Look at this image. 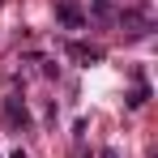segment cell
I'll list each match as a JSON object with an SVG mask.
<instances>
[{
	"label": "cell",
	"mask_w": 158,
	"mask_h": 158,
	"mask_svg": "<svg viewBox=\"0 0 158 158\" xmlns=\"http://www.w3.org/2000/svg\"><path fill=\"white\" fill-rule=\"evenodd\" d=\"M94 17H98V22H115V9H111L107 0H94Z\"/></svg>",
	"instance_id": "obj_5"
},
{
	"label": "cell",
	"mask_w": 158,
	"mask_h": 158,
	"mask_svg": "<svg viewBox=\"0 0 158 158\" xmlns=\"http://www.w3.org/2000/svg\"><path fill=\"white\" fill-rule=\"evenodd\" d=\"M115 22H120L124 34H132V39H141V34H150V30H154L150 9H124V13H115Z\"/></svg>",
	"instance_id": "obj_2"
},
{
	"label": "cell",
	"mask_w": 158,
	"mask_h": 158,
	"mask_svg": "<svg viewBox=\"0 0 158 158\" xmlns=\"http://www.w3.org/2000/svg\"><path fill=\"white\" fill-rule=\"evenodd\" d=\"M145 98H150V85L141 81V85H137V90L128 94V107H145Z\"/></svg>",
	"instance_id": "obj_6"
},
{
	"label": "cell",
	"mask_w": 158,
	"mask_h": 158,
	"mask_svg": "<svg viewBox=\"0 0 158 158\" xmlns=\"http://www.w3.org/2000/svg\"><path fill=\"white\" fill-rule=\"evenodd\" d=\"M69 56H73L77 64H98V60H103V47H90V43H77V39H73V43H69Z\"/></svg>",
	"instance_id": "obj_4"
},
{
	"label": "cell",
	"mask_w": 158,
	"mask_h": 158,
	"mask_svg": "<svg viewBox=\"0 0 158 158\" xmlns=\"http://www.w3.org/2000/svg\"><path fill=\"white\" fill-rule=\"evenodd\" d=\"M0 115H4V124H9L13 132L30 128V107H26V98H22V94H9V98H4V107H0Z\"/></svg>",
	"instance_id": "obj_1"
},
{
	"label": "cell",
	"mask_w": 158,
	"mask_h": 158,
	"mask_svg": "<svg viewBox=\"0 0 158 158\" xmlns=\"http://www.w3.org/2000/svg\"><path fill=\"white\" fill-rule=\"evenodd\" d=\"M56 17H60L64 30H85V13H81L77 0H60V4H56Z\"/></svg>",
	"instance_id": "obj_3"
}]
</instances>
